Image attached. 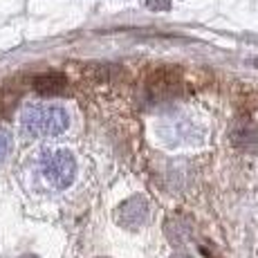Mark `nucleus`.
Instances as JSON below:
<instances>
[{
	"label": "nucleus",
	"mask_w": 258,
	"mask_h": 258,
	"mask_svg": "<svg viewBox=\"0 0 258 258\" xmlns=\"http://www.w3.org/2000/svg\"><path fill=\"white\" fill-rule=\"evenodd\" d=\"M70 117L61 106H29L23 112L21 126L29 137H56L66 133Z\"/></svg>",
	"instance_id": "obj_1"
},
{
	"label": "nucleus",
	"mask_w": 258,
	"mask_h": 258,
	"mask_svg": "<svg viewBox=\"0 0 258 258\" xmlns=\"http://www.w3.org/2000/svg\"><path fill=\"white\" fill-rule=\"evenodd\" d=\"M41 173L45 180L56 188H66L72 184L74 173H77V162H74L72 153L56 148V151H47L41 157Z\"/></svg>",
	"instance_id": "obj_2"
},
{
	"label": "nucleus",
	"mask_w": 258,
	"mask_h": 258,
	"mask_svg": "<svg viewBox=\"0 0 258 258\" xmlns=\"http://www.w3.org/2000/svg\"><path fill=\"white\" fill-rule=\"evenodd\" d=\"M148 216V202L142 196H133L128 200H123L117 207V222L126 229H137L146 222Z\"/></svg>",
	"instance_id": "obj_3"
},
{
	"label": "nucleus",
	"mask_w": 258,
	"mask_h": 258,
	"mask_svg": "<svg viewBox=\"0 0 258 258\" xmlns=\"http://www.w3.org/2000/svg\"><path fill=\"white\" fill-rule=\"evenodd\" d=\"M34 88H36L41 94H58L63 92L66 88V77L56 72H49V74H41V77L34 81Z\"/></svg>",
	"instance_id": "obj_4"
},
{
	"label": "nucleus",
	"mask_w": 258,
	"mask_h": 258,
	"mask_svg": "<svg viewBox=\"0 0 258 258\" xmlns=\"http://www.w3.org/2000/svg\"><path fill=\"white\" fill-rule=\"evenodd\" d=\"M9 151H12V137L7 131H0V162L9 155Z\"/></svg>",
	"instance_id": "obj_5"
},
{
	"label": "nucleus",
	"mask_w": 258,
	"mask_h": 258,
	"mask_svg": "<svg viewBox=\"0 0 258 258\" xmlns=\"http://www.w3.org/2000/svg\"><path fill=\"white\" fill-rule=\"evenodd\" d=\"M146 5L151 9H155V12H166V9H171V0H146Z\"/></svg>",
	"instance_id": "obj_6"
},
{
	"label": "nucleus",
	"mask_w": 258,
	"mask_h": 258,
	"mask_svg": "<svg viewBox=\"0 0 258 258\" xmlns=\"http://www.w3.org/2000/svg\"><path fill=\"white\" fill-rule=\"evenodd\" d=\"M21 258H38V256H32V254H27V256H21Z\"/></svg>",
	"instance_id": "obj_7"
}]
</instances>
